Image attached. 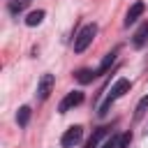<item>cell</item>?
I'll use <instances>...</instances> for the list:
<instances>
[{
  "instance_id": "obj_7",
  "label": "cell",
  "mask_w": 148,
  "mask_h": 148,
  "mask_svg": "<svg viewBox=\"0 0 148 148\" xmlns=\"http://www.w3.org/2000/svg\"><path fill=\"white\" fill-rule=\"evenodd\" d=\"M143 9H146V5L143 2H134L132 7H130V12H127V16H125V25H130V23H134L141 14H143Z\"/></svg>"
},
{
  "instance_id": "obj_11",
  "label": "cell",
  "mask_w": 148,
  "mask_h": 148,
  "mask_svg": "<svg viewBox=\"0 0 148 148\" xmlns=\"http://www.w3.org/2000/svg\"><path fill=\"white\" fill-rule=\"evenodd\" d=\"M28 120H30V106H21L18 113H16V123H18L21 127H25Z\"/></svg>"
},
{
  "instance_id": "obj_9",
  "label": "cell",
  "mask_w": 148,
  "mask_h": 148,
  "mask_svg": "<svg viewBox=\"0 0 148 148\" xmlns=\"http://www.w3.org/2000/svg\"><path fill=\"white\" fill-rule=\"evenodd\" d=\"M42 18H44V12H42V9H37V12H30V14L25 16V25L35 28V25H39V23H42Z\"/></svg>"
},
{
  "instance_id": "obj_3",
  "label": "cell",
  "mask_w": 148,
  "mask_h": 148,
  "mask_svg": "<svg viewBox=\"0 0 148 148\" xmlns=\"http://www.w3.org/2000/svg\"><path fill=\"white\" fill-rule=\"evenodd\" d=\"M53 83H56V76H53V74H42V79H39V83H37V92H35L39 102H44V99L51 95Z\"/></svg>"
},
{
  "instance_id": "obj_2",
  "label": "cell",
  "mask_w": 148,
  "mask_h": 148,
  "mask_svg": "<svg viewBox=\"0 0 148 148\" xmlns=\"http://www.w3.org/2000/svg\"><path fill=\"white\" fill-rule=\"evenodd\" d=\"M95 35H97V25H95V23L86 25V28L74 37V51H76V53H83V51L90 46V42L95 39Z\"/></svg>"
},
{
  "instance_id": "obj_6",
  "label": "cell",
  "mask_w": 148,
  "mask_h": 148,
  "mask_svg": "<svg viewBox=\"0 0 148 148\" xmlns=\"http://www.w3.org/2000/svg\"><path fill=\"white\" fill-rule=\"evenodd\" d=\"M146 42H148V21H146V23H141V28L134 32V39H132V44H134V49H141Z\"/></svg>"
},
{
  "instance_id": "obj_8",
  "label": "cell",
  "mask_w": 148,
  "mask_h": 148,
  "mask_svg": "<svg viewBox=\"0 0 148 148\" xmlns=\"http://www.w3.org/2000/svg\"><path fill=\"white\" fill-rule=\"evenodd\" d=\"M106 130H109V127H97V130L92 132V136L88 139V143H86V148H97V146H99V141H102V136L106 134Z\"/></svg>"
},
{
  "instance_id": "obj_14",
  "label": "cell",
  "mask_w": 148,
  "mask_h": 148,
  "mask_svg": "<svg viewBox=\"0 0 148 148\" xmlns=\"http://www.w3.org/2000/svg\"><path fill=\"white\" fill-rule=\"evenodd\" d=\"M146 109H148V95H146V97L136 104V113H134V118H141V116L146 113Z\"/></svg>"
},
{
  "instance_id": "obj_4",
  "label": "cell",
  "mask_w": 148,
  "mask_h": 148,
  "mask_svg": "<svg viewBox=\"0 0 148 148\" xmlns=\"http://www.w3.org/2000/svg\"><path fill=\"white\" fill-rule=\"evenodd\" d=\"M81 136H83V127H81V125H72V127L62 134L60 143H62V148H74V146L81 141Z\"/></svg>"
},
{
  "instance_id": "obj_1",
  "label": "cell",
  "mask_w": 148,
  "mask_h": 148,
  "mask_svg": "<svg viewBox=\"0 0 148 148\" xmlns=\"http://www.w3.org/2000/svg\"><path fill=\"white\" fill-rule=\"evenodd\" d=\"M125 92H130V81L127 79H118L113 86H111V92H109V97H106V102L99 106V116H104L106 111H109V106H111V102H116L118 97H123Z\"/></svg>"
},
{
  "instance_id": "obj_5",
  "label": "cell",
  "mask_w": 148,
  "mask_h": 148,
  "mask_svg": "<svg viewBox=\"0 0 148 148\" xmlns=\"http://www.w3.org/2000/svg\"><path fill=\"white\" fill-rule=\"evenodd\" d=\"M81 102H83V92H81V90H72V92H67V95L62 97V102L58 104V111H60V113H67L72 106H79Z\"/></svg>"
},
{
  "instance_id": "obj_12",
  "label": "cell",
  "mask_w": 148,
  "mask_h": 148,
  "mask_svg": "<svg viewBox=\"0 0 148 148\" xmlns=\"http://www.w3.org/2000/svg\"><path fill=\"white\" fill-rule=\"evenodd\" d=\"M28 5H30V0H12V2H9V12H12V14H18V12H23Z\"/></svg>"
},
{
  "instance_id": "obj_15",
  "label": "cell",
  "mask_w": 148,
  "mask_h": 148,
  "mask_svg": "<svg viewBox=\"0 0 148 148\" xmlns=\"http://www.w3.org/2000/svg\"><path fill=\"white\" fill-rule=\"evenodd\" d=\"M132 143V132H125V134H120V141H118V148H127Z\"/></svg>"
},
{
  "instance_id": "obj_10",
  "label": "cell",
  "mask_w": 148,
  "mask_h": 148,
  "mask_svg": "<svg viewBox=\"0 0 148 148\" xmlns=\"http://www.w3.org/2000/svg\"><path fill=\"white\" fill-rule=\"evenodd\" d=\"M95 76H97V72H90V69H79L76 72V81L79 83H90Z\"/></svg>"
},
{
  "instance_id": "obj_13",
  "label": "cell",
  "mask_w": 148,
  "mask_h": 148,
  "mask_svg": "<svg viewBox=\"0 0 148 148\" xmlns=\"http://www.w3.org/2000/svg\"><path fill=\"white\" fill-rule=\"evenodd\" d=\"M116 60V51H111V53H106V58L102 60V65H99V69H97V74H102V72H106L109 69V65Z\"/></svg>"
},
{
  "instance_id": "obj_16",
  "label": "cell",
  "mask_w": 148,
  "mask_h": 148,
  "mask_svg": "<svg viewBox=\"0 0 148 148\" xmlns=\"http://www.w3.org/2000/svg\"><path fill=\"white\" fill-rule=\"evenodd\" d=\"M118 141H120V136H111V139L104 143V148H118Z\"/></svg>"
}]
</instances>
